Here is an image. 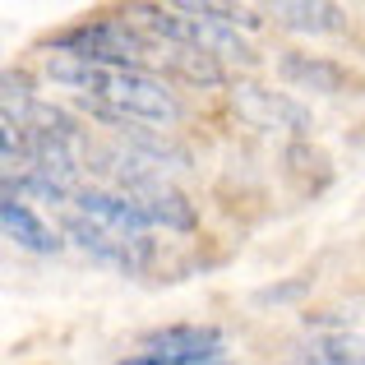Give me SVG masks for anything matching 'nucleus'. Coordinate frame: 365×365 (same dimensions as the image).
I'll list each match as a JSON object with an SVG mask.
<instances>
[{"label":"nucleus","instance_id":"obj_1","mask_svg":"<svg viewBox=\"0 0 365 365\" xmlns=\"http://www.w3.org/2000/svg\"><path fill=\"white\" fill-rule=\"evenodd\" d=\"M51 83L79 93V107L93 116L120 125V120H148V125H171L185 116L176 88L153 70H125V65H88L74 56H51L46 61Z\"/></svg>","mask_w":365,"mask_h":365},{"label":"nucleus","instance_id":"obj_2","mask_svg":"<svg viewBox=\"0 0 365 365\" xmlns=\"http://www.w3.org/2000/svg\"><path fill=\"white\" fill-rule=\"evenodd\" d=\"M51 51L88 65H125V70H148V61H158V42L134 19H83L51 37Z\"/></svg>","mask_w":365,"mask_h":365},{"label":"nucleus","instance_id":"obj_3","mask_svg":"<svg viewBox=\"0 0 365 365\" xmlns=\"http://www.w3.org/2000/svg\"><path fill=\"white\" fill-rule=\"evenodd\" d=\"M222 361V329L213 324H171V329L143 333L120 365H213Z\"/></svg>","mask_w":365,"mask_h":365},{"label":"nucleus","instance_id":"obj_4","mask_svg":"<svg viewBox=\"0 0 365 365\" xmlns=\"http://www.w3.org/2000/svg\"><path fill=\"white\" fill-rule=\"evenodd\" d=\"M65 236H70L88 259H98V264H107V268H120V273H143V268L153 264V250H158L153 236L111 232V227L93 222V217L74 213V208L65 213Z\"/></svg>","mask_w":365,"mask_h":365},{"label":"nucleus","instance_id":"obj_5","mask_svg":"<svg viewBox=\"0 0 365 365\" xmlns=\"http://www.w3.org/2000/svg\"><path fill=\"white\" fill-rule=\"evenodd\" d=\"M232 111L245 125H255V130H264V134L277 130V134H292V139H305L314 125L305 102H296L292 93L264 88V83H232Z\"/></svg>","mask_w":365,"mask_h":365},{"label":"nucleus","instance_id":"obj_6","mask_svg":"<svg viewBox=\"0 0 365 365\" xmlns=\"http://www.w3.org/2000/svg\"><path fill=\"white\" fill-rule=\"evenodd\" d=\"M125 204L139 213L143 227H167V232H195L199 227V213L176 185H167L162 176H148V180H134V185L116 190Z\"/></svg>","mask_w":365,"mask_h":365},{"label":"nucleus","instance_id":"obj_7","mask_svg":"<svg viewBox=\"0 0 365 365\" xmlns=\"http://www.w3.org/2000/svg\"><path fill=\"white\" fill-rule=\"evenodd\" d=\"M277 74H282L287 88H310V93H347L351 74L338 61H324L310 51H287L277 56Z\"/></svg>","mask_w":365,"mask_h":365},{"label":"nucleus","instance_id":"obj_8","mask_svg":"<svg viewBox=\"0 0 365 365\" xmlns=\"http://www.w3.org/2000/svg\"><path fill=\"white\" fill-rule=\"evenodd\" d=\"M0 222H5V236L19 250H33V255H56V250L65 245V232H51V222H42V217H37L24 199H14V195L0 199Z\"/></svg>","mask_w":365,"mask_h":365},{"label":"nucleus","instance_id":"obj_9","mask_svg":"<svg viewBox=\"0 0 365 365\" xmlns=\"http://www.w3.org/2000/svg\"><path fill=\"white\" fill-rule=\"evenodd\" d=\"M296 365H365V329H333L301 342Z\"/></svg>","mask_w":365,"mask_h":365},{"label":"nucleus","instance_id":"obj_10","mask_svg":"<svg viewBox=\"0 0 365 365\" xmlns=\"http://www.w3.org/2000/svg\"><path fill=\"white\" fill-rule=\"evenodd\" d=\"M268 14L292 33H338L347 24L342 5H324V0H287V5H273Z\"/></svg>","mask_w":365,"mask_h":365},{"label":"nucleus","instance_id":"obj_11","mask_svg":"<svg viewBox=\"0 0 365 365\" xmlns=\"http://www.w3.org/2000/svg\"><path fill=\"white\" fill-rule=\"evenodd\" d=\"M282 162H287V176L296 180V190H301V195H319V185L310 180V171L324 180V185L333 180V167H329V158H324L319 148H310L305 139H292V143H287Z\"/></svg>","mask_w":365,"mask_h":365},{"label":"nucleus","instance_id":"obj_12","mask_svg":"<svg viewBox=\"0 0 365 365\" xmlns=\"http://www.w3.org/2000/svg\"><path fill=\"white\" fill-rule=\"evenodd\" d=\"M310 287V277H296V282H282V287H268V292H259L255 301L264 305V301H287V296H296V292H305Z\"/></svg>","mask_w":365,"mask_h":365},{"label":"nucleus","instance_id":"obj_13","mask_svg":"<svg viewBox=\"0 0 365 365\" xmlns=\"http://www.w3.org/2000/svg\"><path fill=\"white\" fill-rule=\"evenodd\" d=\"M213 365H222V361H213Z\"/></svg>","mask_w":365,"mask_h":365}]
</instances>
